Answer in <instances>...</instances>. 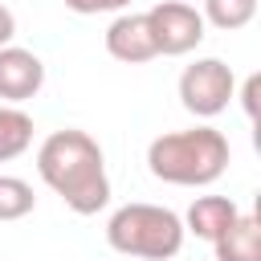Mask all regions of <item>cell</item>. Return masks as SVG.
I'll return each mask as SVG.
<instances>
[{
  "instance_id": "1",
  "label": "cell",
  "mask_w": 261,
  "mask_h": 261,
  "mask_svg": "<svg viewBox=\"0 0 261 261\" xmlns=\"http://www.w3.org/2000/svg\"><path fill=\"white\" fill-rule=\"evenodd\" d=\"M37 175L61 196V204L77 216H94L110 200V175H106V155L94 135L65 126L53 130L37 147Z\"/></svg>"
},
{
  "instance_id": "2",
  "label": "cell",
  "mask_w": 261,
  "mask_h": 261,
  "mask_svg": "<svg viewBox=\"0 0 261 261\" xmlns=\"http://www.w3.org/2000/svg\"><path fill=\"white\" fill-rule=\"evenodd\" d=\"M228 139L216 126L167 130L147 147V171L171 188H208L228 171Z\"/></svg>"
},
{
  "instance_id": "3",
  "label": "cell",
  "mask_w": 261,
  "mask_h": 261,
  "mask_svg": "<svg viewBox=\"0 0 261 261\" xmlns=\"http://www.w3.org/2000/svg\"><path fill=\"white\" fill-rule=\"evenodd\" d=\"M184 216L163 208V204H122L110 212L106 220V245L114 253L126 257H143V261H171L184 249Z\"/></svg>"
},
{
  "instance_id": "4",
  "label": "cell",
  "mask_w": 261,
  "mask_h": 261,
  "mask_svg": "<svg viewBox=\"0 0 261 261\" xmlns=\"http://www.w3.org/2000/svg\"><path fill=\"white\" fill-rule=\"evenodd\" d=\"M237 94V77L220 57H200L179 73V102L196 118H216Z\"/></svg>"
},
{
  "instance_id": "5",
  "label": "cell",
  "mask_w": 261,
  "mask_h": 261,
  "mask_svg": "<svg viewBox=\"0 0 261 261\" xmlns=\"http://www.w3.org/2000/svg\"><path fill=\"white\" fill-rule=\"evenodd\" d=\"M147 24H151L159 57H184V53H192L204 41V29H208L204 16L192 4H184V0H159L147 12Z\"/></svg>"
},
{
  "instance_id": "6",
  "label": "cell",
  "mask_w": 261,
  "mask_h": 261,
  "mask_svg": "<svg viewBox=\"0 0 261 261\" xmlns=\"http://www.w3.org/2000/svg\"><path fill=\"white\" fill-rule=\"evenodd\" d=\"M41 86H45V61L33 49L0 45V102L20 106V102L37 98Z\"/></svg>"
},
{
  "instance_id": "7",
  "label": "cell",
  "mask_w": 261,
  "mask_h": 261,
  "mask_svg": "<svg viewBox=\"0 0 261 261\" xmlns=\"http://www.w3.org/2000/svg\"><path fill=\"white\" fill-rule=\"evenodd\" d=\"M106 53L114 61H122V65H143V61L159 57L147 12H118L110 20V29H106Z\"/></svg>"
},
{
  "instance_id": "8",
  "label": "cell",
  "mask_w": 261,
  "mask_h": 261,
  "mask_svg": "<svg viewBox=\"0 0 261 261\" xmlns=\"http://www.w3.org/2000/svg\"><path fill=\"white\" fill-rule=\"evenodd\" d=\"M237 204L228 200V196H196L192 200V208H188V216H184V232H192V237H200V241H216L232 220H237Z\"/></svg>"
},
{
  "instance_id": "9",
  "label": "cell",
  "mask_w": 261,
  "mask_h": 261,
  "mask_svg": "<svg viewBox=\"0 0 261 261\" xmlns=\"http://www.w3.org/2000/svg\"><path fill=\"white\" fill-rule=\"evenodd\" d=\"M216 261H261V220L253 212H237V220L212 241Z\"/></svg>"
},
{
  "instance_id": "10",
  "label": "cell",
  "mask_w": 261,
  "mask_h": 261,
  "mask_svg": "<svg viewBox=\"0 0 261 261\" xmlns=\"http://www.w3.org/2000/svg\"><path fill=\"white\" fill-rule=\"evenodd\" d=\"M29 147H33V118L20 106L0 102V163L24 155Z\"/></svg>"
},
{
  "instance_id": "11",
  "label": "cell",
  "mask_w": 261,
  "mask_h": 261,
  "mask_svg": "<svg viewBox=\"0 0 261 261\" xmlns=\"http://www.w3.org/2000/svg\"><path fill=\"white\" fill-rule=\"evenodd\" d=\"M204 24H216L224 33H237L245 29L253 16H257V0H204Z\"/></svg>"
},
{
  "instance_id": "12",
  "label": "cell",
  "mask_w": 261,
  "mask_h": 261,
  "mask_svg": "<svg viewBox=\"0 0 261 261\" xmlns=\"http://www.w3.org/2000/svg\"><path fill=\"white\" fill-rule=\"evenodd\" d=\"M37 208L33 184H24L20 175H0V220H20Z\"/></svg>"
},
{
  "instance_id": "13",
  "label": "cell",
  "mask_w": 261,
  "mask_h": 261,
  "mask_svg": "<svg viewBox=\"0 0 261 261\" xmlns=\"http://www.w3.org/2000/svg\"><path fill=\"white\" fill-rule=\"evenodd\" d=\"M65 8L77 16H98V12H122L130 8V0H65Z\"/></svg>"
},
{
  "instance_id": "14",
  "label": "cell",
  "mask_w": 261,
  "mask_h": 261,
  "mask_svg": "<svg viewBox=\"0 0 261 261\" xmlns=\"http://www.w3.org/2000/svg\"><path fill=\"white\" fill-rule=\"evenodd\" d=\"M257 90H261V77L249 73V77H245V90H241V102H245V114H249V118H257Z\"/></svg>"
},
{
  "instance_id": "15",
  "label": "cell",
  "mask_w": 261,
  "mask_h": 261,
  "mask_svg": "<svg viewBox=\"0 0 261 261\" xmlns=\"http://www.w3.org/2000/svg\"><path fill=\"white\" fill-rule=\"evenodd\" d=\"M12 37H16V16L8 4H0V45H12Z\"/></svg>"
}]
</instances>
